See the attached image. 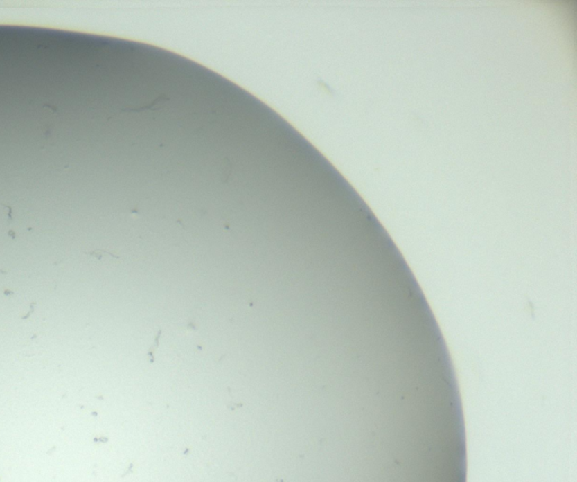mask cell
Instances as JSON below:
<instances>
[{
	"mask_svg": "<svg viewBox=\"0 0 577 482\" xmlns=\"http://www.w3.org/2000/svg\"><path fill=\"white\" fill-rule=\"evenodd\" d=\"M12 221V208L0 203V233L10 228Z\"/></svg>",
	"mask_w": 577,
	"mask_h": 482,
	"instance_id": "obj_1",
	"label": "cell"
},
{
	"mask_svg": "<svg viewBox=\"0 0 577 482\" xmlns=\"http://www.w3.org/2000/svg\"><path fill=\"white\" fill-rule=\"evenodd\" d=\"M91 256L96 257L97 260H102V258H103V256H105V255L106 256L112 257V258H115V260H120V257L116 256V255H114V253H107V251H94V253H91Z\"/></svg>",
	"mask_w": 577,
	"mask_h": 482,
	"instance_id": "obj_2",
	"label": "cell"
}]
</instances>
